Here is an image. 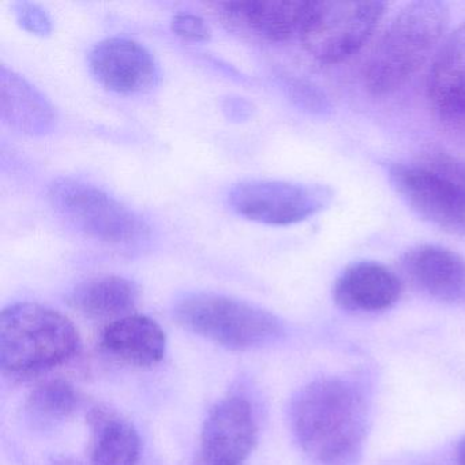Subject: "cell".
Returning <instances> with one entry per match:
<instances>
[{"label": "cell", "instance_id": "1", "mask_svg": "<svg viewBox=\"0 0 465 465\" xmlns=\"http://www.w3.org/2000/svg\"><path fill=\"white\" fill-rule=\"evenodd\" d=\"M291 426L302 450L318 465H352L366 442L369 405L351 381L320 378L296 394Z\"/></svg>", "mask_w": 465, "mask_h": 465}, {"label": "cell", "instance_id": "10", "mask_svg": "<svg viewBox=\"0 0 465 465\" xmlns=\"http://www.w3.org/2000/svg\"><path fill=\"white\" fill-rule=\"evenodd\" d=\"M89 69L108 91L145 94L159 84L160 69L153 54L135 40L111 37L94 45Z\"/></svg>", "mask_w": 465, "mask_h": 465}, {"label": "cell", "instance_id": "8", "mask_svg": "<svg viewBox=\"0 0 465 465\" xmlns=\"http://www.w3.org/2000/svg\"><path fill=\"white\" fill-rule=\"evenodd\" d=\"M389 179L418 216L450 235L465 238L464 184L423 163L391 165Z\"/></svg>", "mask_w": 465, "mask_h": 465}, {"label": "cell", "instance_id": "17", "mask_svg": "<svg viewBox=\"0 0 465 465\" xmlns=\"http://www.w3.org/2000/svg\"><path fill=\"white\" fill-rule=\"evenodd\" d=\"M92 431L91 465H137L141 440L132 423L108 408H94L88 416Z\"/></svg>", "mask_w": 465, "mask_h": 465}, {"label": "cell", "instance_id": "2", "mask_svg": "<svg viewBox=\"0 0 465 465\" xmlns=\"http://www.w3.org/2000/svg\"><path fill=\"white\" fill-rule=\"evenodd\" d=\"M449 9L438 0L407 5L381 37L364 70V85L374 96L394 94L426 64L445 34Z\"/></svg>", "mask_w": 465, "mask_h": 465}, {"label": "cell", "instance_id": "9", "mask_svg": "<svg viewBox=\"0 0 465 465\" xmlns=\"http://www.w3.org/2000/svg\"><path fill=\"white\" fill-rule=\"evenodd\" d=\"M257 440L250 402L243 397H227L212 408L203 423L194 465H244Z\"/></svg>", "mask_w": 465, "mask_h": 465}, {"label": "cell", "instance_id": "19", "mask_svg": "<svg viewBox=\"0 0 465 465\" xmlns=\"http://www.w3.org/2000/svg\"><path fill=\"white\" fill-rule=\"evenodd\" d=\"M80 404V393L72 383L64 380H50L32 391L26 410L36 420L53 423L72 416Z\"/></svg>", "mask_w": 465, "mask_h": 465}, {"label": "cell", "instance_id": "16", "mask_svg": "<svg viewBox=\"0 0 465 465\" xmlns=\"http://www.w3.org/2000/svg\"><path fill=\"white\" fill-rule=\"evenodd\" d=\"M100 342L108 355L124 363L151 367L164 358L167 337L156 321L146 315L130 314L111 321Z\"/></svg>", "mask_w": 465, "mask_h": 465}, {"label": "cell", "instance_id": "20", "mask_svg": "<svg viewBox=\"0 0 465 465\" xmlns=\"http://www.w3.org/2000/svg\"><path fill=\"white\" fill-rule=\"evenodd\" d=\"M15 13L20 25L31 34L48 36L53 31L50 17L39 5L32 2H17L15 4Z\"/></svg>", "mask_w": 465, "mask_h": 465}, {"label": "cell", "instance_id": "21", "mask_svg": "<svg viewBox=\"0 0 465 465\" xmlns=\"http://www.w3.org/2000/svg\"><path fill=\"white\" fill-rule=\"evenodd\" d=\"M171 29L173 34L190 42H208L212 36L211 28L206 21L192 13H178L173 15Z\"/></svg>", "mask_w": 465, "mask_h": 465}, {"label": "cell", "instance_id": "24", "mask_svg": "<svg viewBox=\"0 0 465 465\" xmlns=\"http://www.w3.org/2000/svg\"><path fill=\"white\" fill-rule=\"evenodd\" d=\"M224 111H227L231 118L244 119L252 114V105L244 100L230 99L227 105H224Z\"/></svg>", "mask_w": 465, "mask_h": 465}, {"label": "cell", "instance_id": "11", "mask_svg": "<svg viewBox=\"0 0 465 465\" xmlns=\"http://www.w3.org/2000/svg\"><path fill=\"white\" fill-rule=\"evenodd\" d=\"M427 96L443 126L465 137V24L438 51L427 81Z\"/></svg>", "mask_w": 465, "mask_h": 465}, {"label": "cell", "instance_id": "15", "mask_svg": "<svg viewBox=\"0 0 465 465\" xmlns=\"http://www.w3.org/2000/svg\"><path fill=\"white\" fill-rule=\"evenodd\" d=\"M0 114L10 129L34 137L53 132L58 119L42 92L5 64L0 67Z\"/></svg>", "mask_w": 465, "mask_h": 465}, {"label": "cell", "instance_id": "22", "mask_svg": "<svg viewBox=\"0 0 465 465\" xmlns=\"http://www.w3.org/2000/svg\"><path fill=\"white\" fill-rule=\"evenodd\" d=\"M420 163L465 186V163L445 152H430Z\"/></svg>", "mask_w": 465, "mask_h": 465}, {"label": "cell", "instance_id": "14", "mask_svg": "<svg viewBox=\"0 0 465 465\" xmlns=\"http://www.w3.org/2000/svg\"><path fill=\"white\" fill-rule=\"evenodd\" d=\"M401 292V282L394 272L374 261H361L340 274L333 299L345 312H380L391 309Z\"/></svg>", "mask_w": 465, "mask_h": 465}, {"label": "cell", "instance_id": "18", "mask_svg": "<svg viewBox=\"0 0 465 465\" xmlns=\"http://www.w3.org/2000/svg\"><path fill=\"white\" fill-rule=\"evenodd\" d=\"M140 291L135 282L121 276L86 280L74 288L69 304L91 320H113L132 314Z\"/></svg>", "mask_w": 465, "mask_h": 465}, {"label": "cell", "instance_id": "23", "mask_svg": "<svg viewBox=\"0 0 465 465\" xmlns=\"http://www.w3.org/2000/svg\"><path fill=\"white\" fill-rule=\"evenodd\" d=\"M288 89H290L291 97L298 102L302 107L317 111L325 105V100L321 96L320 92L310 84L303 83V81H290Z\"/></svg>", "mask_w": 465, "mask_h": 465}, {"label": "cell", "instance_id": "7", "mask_svg": "<svg viewBox=\"0 0 465 465\" xmlns=\"http://www.w3.org/2000/svg\"><path fill=\"white\" fill-rule=\"evenodd\" d=\"M228 201L233 211L247 220L268 225H291L328 208L333 201V192L321 184L247 179L231 189Z\"/></svg>", "mask_w": 465, "mask_h": 465}, {"label": "cell", "instance_id": "6", "mask_svg": "<svg viewBox=\"0 0 465 465\" xmlns=\"http://www.w3.org/2000/svg\"><path fill=\"white\" fill-rule=\"evenodd\" d=\"M383 2H314L301 35L307 53L326 64L355 55L385 13Z\"/></svg>", "mask_w": 465, "mask_h": 465}, {"label": "cell", "instance_id": "5", "mask_svg": "<svg viewBox=\"0 0 465 465\" xmlns=\"http://www.w3.org/2000/svg\"><path fill=\"white\" fill-rule=\"evenodd\" d=\"M53 208L75 228L111 244L138 243L148 238L146 223L104 190L73 178H59L48 190Z\"/></svg>", "mask_w": 465, "mask_h": 465}, {"label": "cell", "instance_id": "12", "mask_svg": "<svg viewBox=\"0 0 465 465\" xmlns=\"http://www.w3.org/2000/svg\"><path fill=\"white\" fill-rule=\"evenodd\" d=\"M314 2L303 0H249L220 5L224 20L269 42L301 39Z\"/></svg>", "mask_w": 465, "mask_h": 465}, {"label": "cell", "instance_id": "3", "mask_svg": "<svg viewBox=\"0 0 465 465\" xmlns=\"http://www.w3.org/2000/svg\"><path fill=\"white\" fill-rule=\"evenodd\" d=\"M74 323L39 303H15L0 314V369L29 377L67 363L80 350Z\"/></svg>", "mask_w": 465, "mask_h": 465}, {"label": "cell", "instance_id": "13", "mask_svg": "<svg viewBox=\"0 0 465 465\" xmlns=\"http://www.w3.org/2000/svg\"><path fill=\"white\" fill-rule=\"evenodd\" d=\"M411 282L435 301L456 304L465 302V258L446 247L419 244L401 261Z\"/></svg>", "mask_w": 465, "mask_h": 465}, {"label": "cell", "instance_id": "25", "mask_svg": "<svg viewBox=\"0 0 465 465\" xmlns=\"http://www.w3.org/2000/svg\"><path fill=\"white\" fill-rule=\"evenodd\" d=\"M456 459L459 465H465V435L460 440L456 449Z\"/></svg>", "mask_w": 465, "mask_h": 465}, {"label": "cell", "instance_id": "4", "mask_svg": "<svg viewBox=\"0 0 465 465\" xmlns=\"http://www.w3.org/2000/svg\"><path fill=\"white\" fill-rule=\"evenodd\" d=\"M173 317L187 331L222 347L244 351L272 344L284 333L282 321L249 302L198 292L182 298Z\"/></svg>", "mask_w": 465, "mask_h": 465}]
</instances>
